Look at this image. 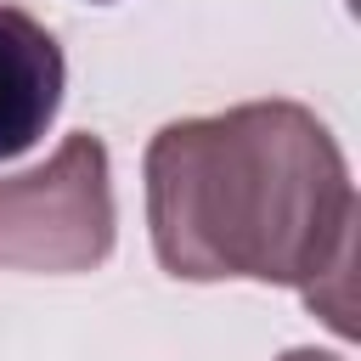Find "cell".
<instances>
[{
  "instance_id": "cell-1",
  "label": "cell",
  "mask_w": 361,
  "mask_h": 361,
  "mask_svg": "<svg viewBox=\"0 0 361 361\" xmlns=\"http://www.w3.org/2000/svg\"><path fill=\"white\" fill-rule=\"evenodd\" d=\"M152 254L175 282H265L355 338L361 197L333 130L288 96L169 118L141 158Z\"/></svg>"
},
{
  "instance_id": "cell-4",
  "label": "cell",
  "mask_w": 361,
  "mask_h": 361,
  "mask_svg": "<svg viewBox=\"0 0 361 361\" xmlns=\"http://www.w3.org/2000/svg\"><path fill=\"white\" fill-rule=\"evenodd\" d=\"M276 361H344L338 350H316V344H299V350H282Z\"/></svg>"
},
{
  "instance_id": "cell-3",
  "label": "cell",
  "mask_w": 361,
  "mask_h": 361,
  "mask_svg": "<svg viewBox=\"0 0 361 361\" xmlns=\"http://www.w3.org/2000/svg\"><path fill=\"white\" fill-rule=\"evenodd\" d=\"M68 56L23 6H0V164L23 158L62 113Z\"/></svg>"
},
{
  "instance_id": "cell-2",
  "label": "cell",
  "mask_w": 361,
  "mask_h": 361,
  "mask_svg": "<svg viewBox=\"0 0 361 361\" xmlns=\"http://www.w3.org/2000/svg\"><path fill=\"white\" fill-rule=\"evenodd\" d=\"M118 243L107 141L79 130L39 169L0 175V271L79 276Z\"/></svg>"
},
{
  "instance_id": "cell-5",
  "label": "cell",
  "mask_w": 361,
  "mask_h": 361,
  "mask_svg": "<svg viewBox=\"0 0 361 361\" xmlns=\"http://www.w3.org/2000/svg\"><path fill=\"white\" fill-rule=\"evenodd\" d=\"M96 6H107V0H96Z\"/></svg>"
}]
</instances>
